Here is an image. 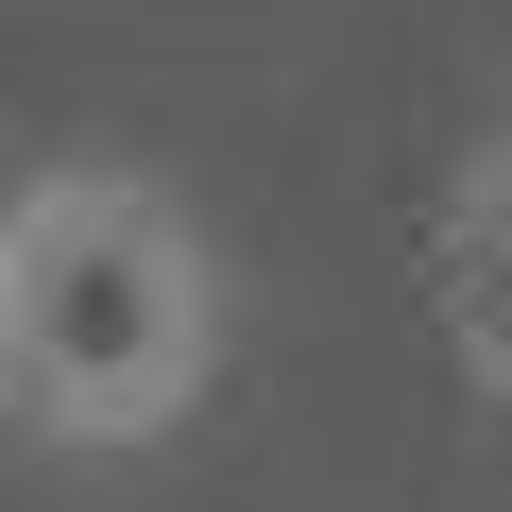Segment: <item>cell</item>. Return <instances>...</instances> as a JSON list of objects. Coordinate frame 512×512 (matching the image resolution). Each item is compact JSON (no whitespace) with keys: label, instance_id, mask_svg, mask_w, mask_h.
I'll list each match as a JSON object with an SVG mask.
<instances>
[{"label":"cell","instance_id":"1","mask_svg":"<svg viewBox=\"0 0 512 512\" xmlns=\"http://www.w3.org/2000/svg\"><path fill=\"white\" fill-rule=\"evenodd\" d=\"M222 376V256L154 171H35L0 205V410L35 444H171Z\"/></svg>","mask_w":512,"mask_h":512}]
</instances>
